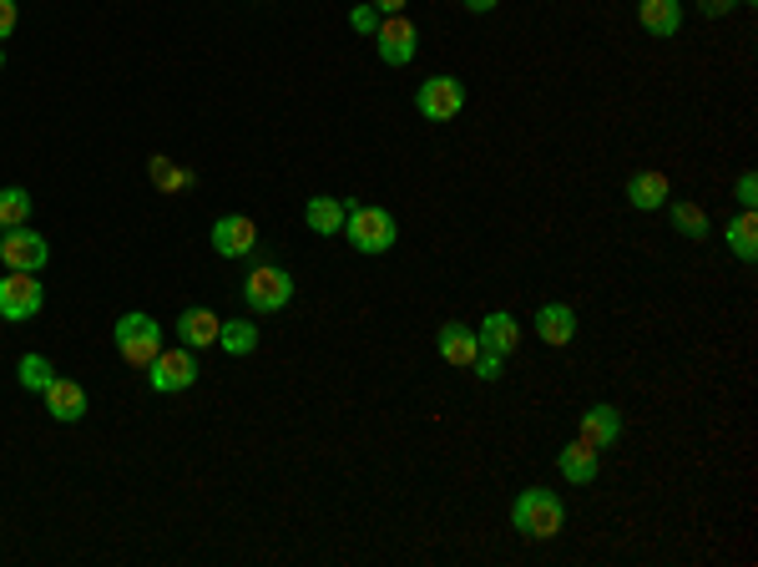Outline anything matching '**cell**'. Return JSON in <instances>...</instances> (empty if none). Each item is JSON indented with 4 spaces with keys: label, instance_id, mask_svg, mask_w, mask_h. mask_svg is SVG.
Wrapping results in <instances>:
<instances>
[{
    "label": "cell",
    "instance_id": "16",
    "mask_svg": "<svg viewBox=\"0 0 758 567\" xmlns=\"http://www.w3.org/2000/svg\"><path fill=\"white\" fill-rule=\"evenodd\" d=\"M602 451H592L587 441H571V447H561L557 451V471L567 476L571 486H592L597 482V471H602Z\"/></svg>",
    "mask_w": 758,
    "mask_h": 567
},
{
    "label": "cell",
    "instance_id": "29",
    "mask_svg": "<svg viewBox=\"0 0 758 567\" xmlns=\"http://www.w3.org/2000/svg\"><path fill=\"white\" fill-rule=\"evenodd\" d=\"M734 198H738V208H754L758 203V178H754V172H738Z\"/></svg>",
    "mask_w": 758,
    "mask_h": 567
},
{
    "label": "cell",
    "instance_id": "33",
    "mask_svg": "<svg viewBox=\"0 0 758 567\" xmlns=\"http://www.w3.org/2000/svg\"><path fill=\"white\" fill-rule=\"evenodd\" d=\"M461 6H465V11H475V15H486V11H496L501 0H461Z\"/></svg>",
    "mask_w": 758,
    "mask_h": 567
},
{
    "label": "cell",
    "instance_id": "21",
    "mask_svg": "<svg viewBox=\"0 0 758 567\" xmlns=\"http://www.w3.org/2000/svg\"><path fill=\"white\" fill-rule=\"evenodd\" d=\"M728 249H734L744 264H754L758 259V218H754V208H738V218L728 223Z\"/></svg>",
    "mask_w": 758,
    "mask_h": 567
},
{
    "label": "cell",
    "instance_id": "5",
    "mask_svg": "<svg viewBox=\"0 0 758 567\" xmlns=\"http://www.w3.org/2000/svg\"><path fill=\"white\" fill-rule=\"evenodd\" d=\"M41 304H46V290H41L36 274H21V269H11V274L0 279V319H11V325H25V319H36Z\"/></svg>",
    "mask_w": 758,
    "mask_h": 567
},
{
    "label": "cell",
    "instance_id": "18",
    "mask_svg": "<svg viewBox=\"0 0 758 567\" xmlns=\"http://www.w3.org/2000/svg\"><path fill=\"white\" fill-rule=\"evenodd\" d=\"M667 198H673V182L663 172H632L628 178V203L638 213H657V208H667Z\"/></svg>",
    "mask_w": 758,
    "mask_h": 567
},
{
    "label": "cell",
    "instance_id": "3",
    "mask_svg": "<svg viewBox=\"0 0 758 567\" xmlns=\"http://www.w3.org/2000/svg\"><path fill=\"white\" fill-rule=\"evenodd\" d=\"M112 339H117V350L127 365H137V370H147V365L162 355V325H157L152 314L131 309L117 319V329H112Z\"/></svg>",
    "mask_w": 758,
    "mask_h": 567
},
{
    "label": "cell",
    "instance_id": "8",
    "mask_svg": "<svg viewBox=\"0 0 758 567\" xmlns=\"http://www.w3.org/2000/svg\"><path fill=\"white\" fill-rule=\"evenodd\" d=\"M147 380H152L157 396H172V390H188L198 380V350H162L152 365H147Z\"/></svg>",
    "mask_w": 758,
    "mask_h": 567
},
{
    "label": "cell",
    "instance_id": "14",
    "mask_svg": "<svg viewBox=\"0 0 758 567\" xmlns=\"http://www.w3.org/2000/svg\"><path fill=\"white\" fill-rule=\"evenodd\" d=\"M435 350H440V360H445V365H461V370H471L475 355H481V339H475L471 325H455V319H451V325H440Z\"/></svg>",
    "mask_w": 758,
    "mask_h": 567
},
{
    "label": "cell",
    "instance_id": "6",
    "mask_svg": "<svg viewBox=\"0 0 758 567\" xmlns=\"http://www.w3.org/2000/svg\"><path fill=\"white\" fill-rule=\"evenodd\" d=\"M415 112L425 122H451V117H461V112H465V82H461V76H451V72L420 82Z\"/></svg>",
    "mask_w": 758,
    "mask_h": 567
},
{
    "label": "cell",
    "instance_id": "27",
    "mask_svg": "<svg viewBox=\"0 0 758 567\" xmlns=\"http://www.w3.org/2000/svg\"><path fill=\"white\" fill-rule=\"evenodd\" d=\"M379 21H385V15H379L375 6H369V0H365V6H355V11H349V25H355L359 36H375V31H379Z\"/></svg>",
    "mask_w": 758,
    "mask_h": 567
},
{
    "label": "cell",
    "instance_id": "9",
    "mask_svg": "<svg viewBox=\"0 0 758 567\" xmlns=\"http://www.w3.org/2000/svg\"><path fill=\"white\" fill-rule=\"evenodd\" d=\"M375 51L385 66H410L420 51V36H415V25H410V15H385L375 31Z\"/></svg>",
    "mask_w": 758,
    "mask_h": 567
},
{
    "label": "cell",
    "instance_id": "28",
    "mask_svg": "<svg viewBox=\"0 0 758 567\" xmlns=\"http://www.w3.org/2000/svg\"><path fill=\"white\" fill-rule=\"evenodd\" d=\"M475 375H481V380H501V375H506V360H501V355H475V365H471Z\"/></svg>",
    "mask_w": 758,
    "mask_h": 567
},
{
    "label": "cell",
    "instance_id": "24",
    "mask_svg": "<svg viewBox=\"0 0 758 567\" xmlns=\"http://www.w3.org/2000/svg\"><path fill=\"white\" fill-rule=\"evenodd\" d=\"M667 218H673V229L683 233V239H708L713 233V223H708V213H703V203H667Z\"/></svg>",
    "mask_w": 758,
    "mask_h": 567
},
{
    "label": "cell",
    "instance_id": "23",
    "mask_svg": "<svg viewBox=\"0 0 758 567\" xmlns=\"http://www.w3.org/2000/svg\"><path fill=\"white\" fill-rule=\"evenodd\" d=\"M147 178H152V188H162V193H188L192 182H198L188 168H178V162H172V157H162V153L147 162Z\"/></svg>",
    "mask_w": 758,
    "mask_h": 567
},
{
    "label": "cell",
    "instance_id": "15",
    "mask_svg": "<svg viewBox=\"0 0 758 567\" xmlns=\"http://www.w3.org/2000/svg\"><path fill=\"white\" fill-rule=\"evenodd\" d=\"M536 335H541V345H571V339H577V309H571V304H541V309H536Z\"/></svg>",
    "mask_w": 758,
    "mask_h": 567
},
{
    "label": "cell",
    "instance_id": "34",
    "mask_svg": "<svg viewBox=\"0 0 758 567\" xmlns=\"http://www.w3.org/2000/svg\"><path fill=\"white\" fill-rule=\"evenodd\" d=\"M0 72H6V51H0Z\"/></svg>",
    "mask_w": 758,
    "mask_h": 567
},
{
    "label": "cell",
    "instance_id": "1",
    "mask_svg": "<svg viewBox=\"0 0 758 567\" xmlns=\"http://www.w3.org/2000/svg\"><path fill=\"white\" fill-rule=\"evenodd\" d=\"M510 527L531 537V543H546V537H557L567 527V507H561V496L551 486H526L516 502H510Z\"/></svg>",
    "mask_w": 758,
    "mask_h": 567
},
{
    "label": "cell",
    "instance_id": "32",
    "mask_svg": "<svg viewBox=\"0 0 758 567\" xmlns=\"http://www.w3.org/2000/svg\"><path fill=\"white\" fill-rule=\"evenodd\" d=\"M738 0H703V15H723V11H734Z\"/></svg>",
    "mask_w": 758,
    "mask_h": 567
},
{
    "label": "cell",
    "instance_id": "17",
    "mask_svg": "<svg viewBox=\"0 0 758 567\" xmlns=\"http://www.w3.org/2000/svg\"><path fill=\"white\" fill-rule=\"evenodd\" d=\"M218 319L213 309H202V304H192V309L178 314V339L188 345V350H208V345H218Z\"/></svg>",
    "mask_w": 758,
    "mask_h": 567
},
{
    "label": "cell",
    "instance_id": "25",
    "mask_svg": "<svg viewBox=\"0 0 758 567\" xmlns=\"http://www.w3.org/2000/svg\"><path fill=\"white\" fill-rule=\"evenodd\" d=\"M21 223H31V193L21 182H11V188H0V233L21 229Z\"/></svg>",
    "mask_w": 758,
    "mask_h": 567
},
{
    "label": "cell",
    "instance_id": "30",
    "mask_svg": "<svg viewBox=\"0 0 758 567\" xmlns=\"http://www.w3.org/2000/svg\"><path fill=\"white\" fill-rule=\"evenodd\" d=\"M15 21H21V11H15V0H0V41L15 31Z\"/></svg>",
    "mask_w": 758,
    "mask_h": 567
},
{
    "label": "cell",
    "instance_id": "19",
    "mask_svg": "<svg viewBox=\"0 0 758 567\" xmlns=\"http://www.w3.org/2000/svg\"><path fill=\"white\" fill-rule=\"evenodd\" d=\"M638 21L648 36H677L683 31V0H638Z\"/></svg>",
    "mask_w": 758,
    "mask_h": 567
},
{
    "label": "cell",
    "instance_id": "35",
    "mask_svg": "<svg viewBox=\"0 0 758 567\" xmlns=\"http://www.w3.org/2000/svg\"><path fill=\"white\" fill-rule=\"evenodd\" d=\"M738 6H754V0H738Z\"/></svg>",
    "mask_w": 758,
    "mask_h": 567
},
{
    "label": "cell",
    "instance_id": "10",
    "mask_svg": "<svg viewBox=\"0 0 758 567\" xmlns=\"http://www.w3.org/2000/svg\"><path fill=\"white\" fill-rule=\"evenodd\" d=\"M213 249L223 259H249L253 249H259V223L243 213H228L213 223Z\"/></svg>",
    "mask_w": 758,
    "mask_h": 567
},
{
    "label": "cell",
    "instance_id": "31",
    "mask_svg": "<svg viewBox=\"0 0 758 567\" xmlns=\"http://www.w3.org/2000/svg\"><path fill=\"white\" fill-rule=\"evenodd\" d=\"M369 6H375L379 15H404V6H410V0H369Z\"/></svg>",
    "mask_w": 758,
    "mask_h": 567
},
{
    "label": "cell",
    "instance_id": "11",
    "mask_svg": "<svg viewBox=\"0 0 758 567\" xmlns=\"http://www.w3.org/2000/svg\"><path fill=\"white\" fill-rule=\"evenodd\" d=\"M475 339H481V350H486V355L510 360V355H516V345H522V319H516L510 309H491L486 325L475 329Z\"/></svg>",
    "mask_w": 758,
    "mask_h": 567
},
{
    "label": "cell",
    "instance_id": "4",
    "mask_svg": "<svg viewBox=\"0 0 758 567\" xmlns=\"http://www.w3.org/2000/svg\"><path fill=\"white\" fill-rule=\"evenodd\" d=\"M294 300V274L284 264H253L249 279H243V304L253 314H278Z\"/></svg>",
    "mask_w": 758,
    "mask_h": 567
},
{
    "label": "cell",
    "instance_id": "20",
    "mask_svg": "<svg viewBox=\"0 0 758 567\" xmlns=\"http://www.w3.org/2000/svg\"><path fill=\"white\" fill-rule=\"evenodd\" d=\"M344 218H349V203H344V198L319 193V198H308L304 203V223H308V233H319V239L344 233Z\"/></svg>",
    "mask_w": 758,
    "mask_h": 567
},
{
    "label": "cell",
    "instance_id": "13",
    "mask_svg": "<svg viewBox=\"0 0 758 567\" xmlns=\"http://www.w3.org/2000/svg\"><path fill=\"white\" fill-rule=\"evenodd\" d=\"M577 441H587L592 451L617 447V441H622V411H617V406H592V411L581 416Z\"/></svg>",
    "mask_w": 758,
    "mask_h": 567
},
{
    "label": "cell",
    "instance_id": "7",
    "mask_svg": "<svg viewBox=\"0 0 758 567\" xmlns=\"http://www.w3.org/2000/svg\"><path fill=\"white\" fill-rule=\"evenodd\" d=\"M46 259H51V243L41 239L36 229H6L0 233V264L6 269H21V274H41L46 269Z\"/></svg>",
    "mask_w": 758,
    "mask_h": 567
},
{
    "label": "cell",
    "instance_id": "22",
    "mask_svg": "<svg viewBox=\"0 0 758 567\" xmlns=\"http://www.w3.org/2000/svg\"><path fill=\"white\" fill-rule=\"evenodd\" d=\"M218 345H223L233 360H243V355L259 350V325H249V319H223V325H218Z\"/></svg>",
    "mask_w": 758,
    "mask_h": 567
},
{
    "label": "cell",
    "instance_id": "12",
    "mask_svg": "<svg viewBox=\"0 0 758 567\" xmlns=\"http://www.w3.org/2000/svg\"><path fill=\"white\" fill-rule=\"evenodd\" d=\"M41 406H46L51 421H82L86 416V390L76 386V380H66V375H56V380L41 390Z\"/></svg>",
    "mask_w": 758,
    "mask_h": 567
},
{
    "label": "cell",
    "instance_id": "26",
    "mask_svg": "<svg viewBox=\"0 0 758 567\" xmlns=\"http://www.w3.org/2000/svg\"><path fill=\"white\" fill-rule=\"evenodd\" d=\"M15 380H21V390L41 396V390L56 380V365H51L46 355H21V365H15Z\"/></svg>",
    "mask_w": 758,
    "mask_h": 567
},
{
    "label": "cell",
    "instance_id": "2",
    "mask_svg": "<svg viewBox=\"0 0 758 567\" xmlns=\"http://www.w3.org/2000/svg\"><path fill=\"white\" fill-rule=\"evenodd\" d=\"M344 233L359 254H390L400 243V223H394L390 208H369V203H349V218H344Z\"/></svg>",
    "mask_w": 758,
    "mask_h": 567
}]
</instances>
